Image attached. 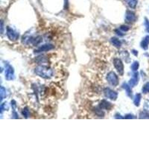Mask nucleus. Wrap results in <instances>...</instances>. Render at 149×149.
I'll return each instance as SVG.
<instances>
[{
    "instance_id": "obj_1",
    "label": "nucleus",
    "mask_w": 149,
    "mask_h": 149,
    "mask_svg": "<svg viewBox=\"0 0 149 149\" xmlns=\"http://www.w3.org/2000/svg\"><path fill=\"white\" fill-rule=\"evenodd\" d=\"M34 72L36 75L43 77V78H45V79L51 78L53 75L52 70L49 67L43 66V65H40V66H38L35 68Z\"/></svg>"
},
{
    "instance_id": "obj_2",
    "label": "nucleus",
    "mask_w": 149,
    "mask_h": 149,
    "mask_svg": "<svg viewBox=\"0 0 149 149\" xmlns=\"http://www.w3.org/2000/svg\"><path fill=\"white\" fill-rule=\"evenodd\" d=\"M107 81L111 85L116 87L119 84L118 75L114 72H110L107 75Z\"/></svg>"
},
{
    "instance_id": "obj_3",
    "label": "nucleus",
    "mask_w": 149,
    "mask_h": 149,
    "mask_svg": "<svg viewBox=\"0 0 149 149\" xmlns=\"http://www.w3.org/2000/svg\"><path fill=\"white\" fill-rule=\"evenodd\" d=\"M113 65H114V67L118 73L120 75H123L124 74V64L122 63V60L119 59V58H115L113 60Z\"/></svg>"
},
{
    "instance_id": "obj_4",
    "label": "nucleus",
    "mask_w": 149,
    "mask_h": 149,
    "mask_svg": "<svg viewBox=\"0 0 149 149\" xmlns=\"http://www.w3.org/2000/svg\"><path fill=\"white\" fill-rule=\"evenodd\" d=\"M14 70L9 64H5V78L8 81H12L14 79Z\"/></svg>"
},
{
    "instance_id": "obj_5",
    "label": "nucleus",
    "mask_w": 149,
    "mask_h": 149,
    "mask_svg": "<svg viewBox=\"0 0 149 149\" xmlns=\"http://www.w3.org/2000/svg\"><path fill=\"white\" fill-rule=\"evenodd\" d=\"M104 94L107 99H111L112 101H115L118 98V93L110 88H105L104 89Z\"/></svg>"
},
{
    "instance_id": "obj_6",
    "label": "nucleus",
    "mask_w": 149,
    "mask_h": 149,
    "mask_svg": "<svg viewBox=\"0 0 149 149\" xmlns=\"http://www.w3.org/2000/svg\"><path fill=\"white\" fill-rule=\"evenodd\" d=\"M7 36L10 40L11 41L17 40L19 37V33L16 32L14 29L11 27H7Z\"/></svg>"
},
{
    "instance_id": "obj_7",
    "label": "nucleus",
    "mask_w": 149,
    "mask_h": 149,
    "mask_svg": "<svg viewBox=\"0 0 149 149\" xmlns=\"http://www.w3.org/2000/svg\"><path fill=\"white\" fill-rule=\"evenodd\" d=\"M136 20V16L135 13L131 11H127L125 14V21L127 23H134Z\"/></svg>"
},
{
    "instance_id": "obj_8",
    "label": "nucleus",
    "mask_w": 149,
    "mask_h": 149,
    "mask_svg": "<svg viewBox=\"0 0 149 149\" xmlns=\"http://www.w3.org/2000/svg\"><path fill=\"white\" fill-rule=\"evenodd\" d=\"M54 48V46L52 44H44L43 46L39 47L37 49L35 50V53H41L47 52V51H50Z\"/></svg>"
},
{
    "instance_id": "obj_9",
    "label": "nucleus",
    "mask_w": 149,
    "mask_h": 149,
    "mask_svg": "<svg viewBox=\"0 0 149 149\" xmlns=\"http://www.w3.org/2000/svg\"><path fill=\"white\" fill-rule=\"evenodd\" d=\"M99 107H100L101 110H107V111H109V110H111L113 107V105L111 102H109V101H107V100L104 99V100H102L99 105Z\"/></svg>"
},
{
    "instance_id": "obj_10",
    "label": "nucleus",
    "mask_w": 149,
    "mask_h": 149,
    "mask_svg": "<svg viewBox=\"0 0 149 149\" xmlns=\"http://www.w3.org/2000/svg\"><path fill=\"white\" fill-rule=\"evenodd\" d=\"M138 82H139V73L137 72H135L133 75L131 79L129 81V85L131 87H135L136 85H137Z\"/></svg>"
},
{
    "instance_id": "obj_11",
    "label": "nucleus",
    "mask_w": 149,
    "mask_h": 149,
    "mask_svg": "<svg viewBox=\"0 0 149 149\" xmlns=\"http://www.w3.org/2000/svg\"><path fill=\"white\" fill-rule=\"evenodd\" d=\"M140 45H141V48H143L144 50H148L149 45V35H147L144 37Z\"/></svg>"
},
{
    "instance_id": "obj_12",
    "label": "nucleus",
    "mask_w": 149,
    "mask_h": 149,
    "mask_svg": "<svg viewBox=\"0 0 149 149\" xmlns=\"http://www.w3.org/2000/svg\"><path fill=\"white\" fill-rule=\"evenodd\" d=\"M124 1L130 8H133V9L136 8V7L137 5V0H124Z\"/></svg>"
},
{
    "instance_id": "obj_13",
    "label": "nucleus",
    "mask_w": 149,
    "mask_h": 149,
    "mask_svg": "<svg viewBox=\"0 0 149 149\" xmlns=\"http://www.w3.org/2000/svg\"><path fill=\"white\" fill-rule=\"evenodd\" d=\"M122 87H123V88H124V90L126 91L127 95L130 97V98H132V90L131 88H130V86L129 85V84H128V83H123V85H122Z\"/></svg>"
},
{
    "instance_id": "obj_14",
    "label": "nucleus",
    "mask_w": 149,
    "mask_h": 149,
    "mask_svg": "<svg viewBox=\"0 0 149 149\" xmlns=\"http://www.w3.org/2000/svg\"><path fill=\"white\" fill-rule=\"evenodd\" d=\"M111 42L113 44V46L116 47V48H120L121 46H122V42L116 37H112L111 38Z\"/></svg>"
},
{
    "instance_id": "obj_15",
    "label": "nucleus",
    "mask_w": 149,
    "mask_h": 149,
    "mask_svg": "<svg viewBox=\"0 0 149 149\" xmlns=\"http://www.w3.org/2000/svg\"><path fill=\"white\" fill-rule=\"evenodd\" d=\"M141 99H142V95L140 93H137V94H136L135 97H134V105H135L136 107L140 106V101H141Z\"/></svg>"
},
{
    "instance_id": "obj_16",
    "label": "nucleus",
    "mask_w": 149,
    "mask_h": 149,
    "mask_svg": "<svg viewBox=\"0 0 149 149\" xmlns=\"http://www.w3.org/2000/svg\"><path fill=\"white\" fill-rule=\"evenodd\" d=\"M0 94H1V100H3L5 98L7 97V90L4 87H1V92H0Z\"/></svg>"
},
{
    "instance_id": "obj_17",
    "label": "nucleus",
    "mask_w": 149,
    "mask_h": 149,
    "mask_svg": "<svg viewBox=\"0 0 149 149\" xmlns=\"http://www.w3.org/2000/svg\"><path fill=\"white\" fill-rule=\"evenodd\" d=\"M139 116H140V119H149V112L147 111H142Z\"/></svg>"
},
{
    "instance_id": "obj_18",
    "label": "nucleus",
    "mask_w": 149,
    "mask_h": 149,
    "mask_svg": "<svg viewBox=\"0 0 149 149\" xmlns=\"http://www.w3.org/2000/svg\"><path fill=\"white\" fill-rule=\"evenodd\" d=\"M139 67H140V63L138 62V61H134V62L133 63V64L131 65V66H130L131 70H133L134 72H136L138 70V69H139Z\"/></svg>"
},
{
    "instance_id": "obj_19",
    "label": "nucleus",
    "mask_w": 149,
    "mask_h": 149,
    "mask_svg": "<svg viewBox=\"0 0 149 149\" xmlns=\"http://www.w3.org/2000/svg\"><path fill=\"white\" fill-rule=\"evenodd\" d=\"M142 93L146 94V93H149V82H147L144 84L142 89Z\"/></svg>"
},
{
    "instance_id": "obj_20",
    "label": "nucleus",
    "mask_w": 149,
    "mask_h": 149,
    "mask_svg": "<svg viewBox=\"0 0 149 149\" xmlns=\"http://www.w3.org/2000/svg\"><path fill=\"white\" fill-rule=\"evenodd\" d=\"M22 113H23V115L25 116V118H28L29 113H30V112H29L28 108V107H25V108L23 110V112H22Z\"/></svg>"
},
{
    "instance_id": "obj_21",
    "label": "nucleus",
    "mask_w": 149,
    "mask_h": 149,
    "mask_svg": "<svg viewBox=\"0 0 149 149\" xmlns=\"http://www.w3.org/2000/svg\"><path fill=\"white\" fill-rule=\"evenodd\" d=\"M120 30L122 31H123V32H126V31H128L130 30V27L128 26V25H122L120 26Z\"/></svg>"
},
{
    "instance_id": "obj_22",
    "label": "nucleus",
    "mask_w": 149,
    "mask_h": 149,
    "mask_svg": "<svg viewBox=\"0 0 149 149\" xmlns=\"http://www.w3.org/2000/svg\"><path fill=\"white\" fill-rule=\"evenodd\" d=\"M4 109L8 110V105H7V103H4V104H2V105H1V111H2V113L4 111Z\"/></svg>"
},
{
    "instance_id": "obj_23",
    "label": "nucleus",
    "mask_w": 149,
    "mask_h": 149,
    "mask_svg": "<svg viewBox=\"0 0 149 149\" xmlns=\"http://www.w3.org/2000/svg\"><path fill=\"white\" fill-rule=\"evenodd\" d=\"M144 108H145V111H147L149 112V101L145 102V105H144Z\"/></svg>"
},
{
    "instance_id": "obj_24",
    "label": "nucleus",
    "mask_w": 149,
    "mask_h": 149,
    "mask_svg": "<svg viewBox=\"0 0 149 149\" xmlns=\"http://www.w3.org/2000/svg\"><path fill=\"white\" fill-rule=\"evenodd\" d=\"M124 119H135L136 117L134 116V115L128 114V115H126V116H124Z\"/></svg>"
},
{
    "instance_id": "obj_25",
    "label": "nucleus",
    "mask_w": 149,
    "mask_h": 149,
    "mask_svg": "<svg viewBox=\"0 0 149 149\" xmlns=\"http://www.w3.org/2000/svg\"><path fill=\"white\" fill-rule=\"evenodd\" d=\"M115 31H116V34H117L118 35H119V36H123V35H124V34H122V32H121V31H119V29H116V30H115Z\"/></svg>"
},
{
    "instance_id": "obj_26",
    "label": "nucleus",
    "mask_w": 149,
    "mask_h": 149,
    "mask_svg": "<svg viewBox=\"0 0 149 149\" xmlns=\"http://www.w3.org/2000/svg\"><path fill=\"white\" fill-rule=\"evenodd\" d=\"M3 30H4V27H3V22H1V33H3Z\"/></svg>"
},
{
    "instance_id": "obj_27",
    "label": "nucleus",
    "mask_w": 149,
    "mask_h": 149,
    "mask_svg": "<svg viewBox=\"0 0 149 149\" xmlns=\"http://www.w3.org/2000/svg\"><path fill=\"white\" fill-rule=\"evenodd\" d=\"M132 53L135 55V56H137L138 55V52L136 50H132Z\"/></svg>"
},
{
    "instance_id": "obj_28",
    "label": "nucleus",
    "mask_w": 149,
    "mask_h": 149,
    "mask_svg": "<svg viewBox=\"0 0 149 149\" xmlns=\"http://www.w3.org/2000/svg\"><path fill=\"white\" fill-rule=\"evenodd\" d=\"M115 118H116V119H123V117H122V116H121V115L116 114V116H115Z\"/></svg>"
}]
</instances>
